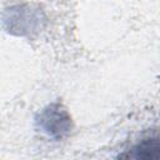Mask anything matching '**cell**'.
<instances>
[{
	"label": "cell",
	"instance_id": "6da1fadb",
	"mask_svg": "<svg viewBox=\"0 0 160 160\" xmlns=\"http://www.w3.org/2000/svg\"><path fill=\"white\" fill-rule=\"evenodd\" d=\"M36 128L48 138L61 140L72 130V120L60 102H51L42 108L35 118Z\"/></svg>",
	"mask_w": 160,
	"mask_h": 160
},
{
	"label": "cell",
	"instance_id": "3957f363",
	"mask_svg": "<svg viewBox=\"0 0 160 160\" xmlns=\"http://www.w3.org/2000/svg\"><path fill=\"white\" fill-rule=\"evenodd\" d=\"M120 160H159L158 138L149 136L146 139H142L128 152H125Z\"/></svg>",
	"mask_w": 160,
	"mask_h": 160
},
{
	"label": "cell",
	"instance_id": "7a4b0ae2",
	"mask_svg": "<svg viewBox=\"0 0 160 160\" xmlns=\"http://www.w3.org/2000/svg\"><path fill=\"white\" fill-rule=\"evenodd\" d=\"M4 22L9 32L25 35L40 26V15L29 9H24L22 6H15L6 11Z\"/></svg>",
	"mask_w": 160,
	"mask_h": 160
}]
</instances>
